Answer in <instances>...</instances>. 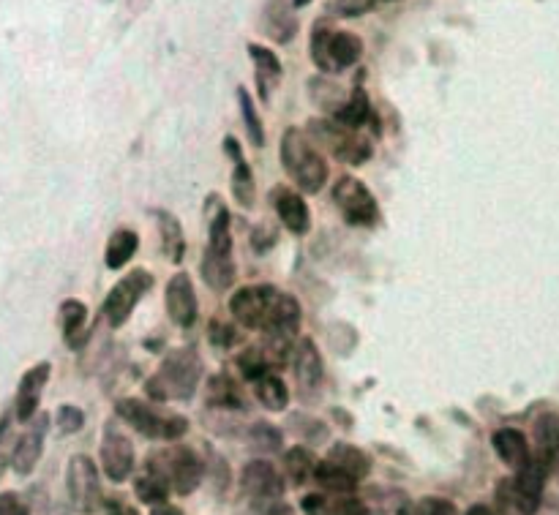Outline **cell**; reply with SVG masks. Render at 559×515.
Here are the masks:
<instances>
[{
    "label": "cell",
    "mask_w": 559,
    "mask_h": 515,
    "mask_svg": "<svg viewBox=\"0 0 559 515\" xmlns=\"http://www.w3.org/2000/svg\"><path fill=\"white\" fill-rule=\"evenodd\" d=\"M205 366L200 352L194 347L170 349V355L161 360L156 374L145 382L148 401H191L202 382Z\"/></svg>",
    "instance_id": "1"
},
{
    "label": "cell",
    "mask_w": 559,
    "mask_h": 515,
    "mask_svg": "<svg viewBox=\"0 0 559 515\" xmlns=\"http://www.w3.org/2000/svg\"><path fill=\"white\" fill-rule=\"evenodd\" d=\"M281 164L306 194H317L328 183V161L322 159L314 139L298 126H290L281 137Z\"/></svg>",
    "instance_id": "2"
},
{
    "label": "cell",
    "mask_w": 559,
    "mask_h": 515,
    "mask_svg": "<svg viewBox=\"0 0 559 515\" xmlns=\"http://www.w3.org/2000/svg\"><path fill=\"white\" fill-rule=\"evenodd\" d=\"M202 278L213 292H227L235 284V257H232L230 210L216 197V213L208 224V246L202 254Z\"/></svg>",
    "instance_id": "3"
},
{
    "label": "cell",
    "mask_w": 559,
    "mask_h": 515,
    "mask_svg": "<svg viewBox=\"0 0 559 515\" xmlns=\"http://www.w3.org/2000/svg\"><path fill=\"white\" fill-rule=\"evenodd\" d=\"M363 55V41L352 30H336L328 20H317L311 28V60L322 74H339L355 66Z\"/></svg>",
    "instance_id": "4"
},
{
    "label": "cell",
    "mask_w": 559,
    "mask_h": 515,
    "mask_svg": "<svg viewBox=\"0 0 559 515\" xmlns=\"http://www.w3.org/2000/svg\"><path fill=\"white\" fill-rule=\"evenodd\" d=\"M145 469L164 477L172 494L178 496L194 494L205 480V461L186 445H172L167 450L150 453Z\"/></svg>",
    "instance_id": "5"
},
{
    "label": "cell",
    "mask_w": 559,
    "mask_h": 515,
    "mask_svg": "<svg viewBox=\"0 0 559 515\" xmlns=\"http://www.w3.org/2000/svg\"><path fill=\"white\" fill-rule=\"evenodd\" d=\"M115 415L134 428L145 439H164V442H178L180 436L189 431V420L183 415H167L159 407L142 398H120L115 404Z\"/></svg>",
    "instance_id": "6"
},
{
    "label": "cell",
    "mask_w": 559,
    "mask_h": 515,
    "mask_svg": "<svg viewBox=\"0 0 559 515\" xmlns=\"http://www.w3.org/2000/svg\"><path fill=\"white\" fill-rule=\"evenodd\" d=\"M287 486L284 477L276 472V466L265 461V458H254L243 466L240 472V494L246 496L251 507L260 515H281L290 513L292 507L281 502Z\"/></svg>",
    "instance_id": "7"
},
{
    "label": "cell",
    "mask_w": 559,
    "mask_h": 515,
    "mask_svg": "<svg viewBox=\"0 0 559 515\" xmlns=\"http://www.w3.org/2000/svg\"><path fill=\"white\" fill-rule=\"evenodd\" d=\"M309 137L317 139L322 148L344 164H350V167H360L374 156L369 139L363 137L358 129H347L336 120H311Z\"/></svg>",
    "instance_id": "8"
},
{
    "label": "cell",
    "mask_w": 559,
    "mask_h": 515,
    "mask_svg": "<svg viewBox=\"0 0 559 515\" xmlns=\"http://www.w3.org/2000/svg\"><path fill=\"white\" fill-rule=\"evenodd\" d=\"M66 488H69L71 510L80 515H96L104 505L99 466L90 456H74L66 469Z\"/></svg>",
    "instance_id": "9"
},
{
    "label": "cell",
    "mask_w": 559,
    "mask_h": 515,
    "mask_svg": "<svg viewBox=\"0 0 559 515\" xmlns=\"http://www.w3.org/2000/svg\"><path fill=\"white\" fill-rule=\"evenodd\" d=\"M150 287H153V276L148 270L134 268L110 289V295L104 298V306H101V317L107 319L110 327H123L134 314L137 303L148 295Z\"/></svg>",
    "instance_id": "10"
},
{
    "label": "cell",
    "mask_w": 559,
    "mask_h": 515,
    "mask_svg": "<svg viewBox=\"0 0 559 515\" xmlns=\"http://www.w3.org/2000/svg\"><path fill=\"white\" fill-rule=\"evenodd\" d=\"M333 202L352 227H374L380 221V205L366 183L352 175H341L333 186Z\"/></svg>",
    "instance_id": "11"
},
{
    "label": "cell",
    "mask_w": 559,
    "mask_h": 515,
    "mask_svg": "<svg viewBox=\"0 0 559 515\" xmlns=\"http://www.w3.org/2000/svg\"><path fill=\"white\" fill-rule=\"evenodd\" d=\"M279 289L270 284H254V287H240L235 289V295L230 298V311L235 322L246 330H265L273 317V308L279 300Z\"/></svg>",
    "instance_id": "12"
},
{
    "label": "cell",
    "mask_w": 559,
    "mask_h": 515,
    "mask_svg": "<svg viewBox=\"0 0 559 515\" xmlns=\"http://www.w3.org/2000/svg\"><path fill=\"white\" fill-rule=\"evenodd\" d=\"M292 368H295V385L303 404H317L320 401L322 385H325V363L317 344L311 338H300L292 349Z\"/></svg>",
    "instance_id": "13"
},
{
    "label": "cell",
    "mask_w": 559,
    "mask_h": 515,
    "mask_svg": "<svg viewBox=\"0 0 559 515\" xmlns=\"http://www.w3.org/2000/svg\"><path fill=\"white\" fill-rule=\"evenodd\" d=\"M99 458H101V469L104 475L112 483H126L134 472V445L126 436V431H120L115 423H107L104 426V434H101V445H99Z\"/></svg>",
    "instance_id": "14"
},
{
    "label": "cell",
    "mask_w": 559,
    "mask_h": 515,
    "mask_svg": "<svg viewBox=\"0 0 559 515\" xmlns=\"http://www.w3.org/2000/svg\"><path fill=\"white\" fill-rule=\"evenodd\" d=\"M546 480H549V469L530 458L521 469H516V477L510 480V507H516L521 515L538 513Z\"/></svg>",
    "instance_id": "15"
},
{
    "label": "cell",
    "mask_w": 559,
    "mask_h": 515,
    "mask_svg": "<svg viewBox=\"0 0 559 515\" xmlns=\"http://www.w3.org/2000/svg\"><path fill=\"white\" fill-rule=\"evenodd\" d=\"M28 423L30 426L25 428V434H20V439H14V447H11V469L17 472V477H30L36 464H39L44 442H47V431H50V415L36 412Z\"/></svg>",
    "instance_id": "16"
},
{
    "label": "cell",
    "mask_w": 559,
    "mask_h": 515,
    "mask_svg": "<svg viewBox=\"0 0 559 515\" xmlns=\"http://www.w3.org/2000/svg\"><path fill=\"white\" fill-rule=\"evenodd\" d=\"M270 205L276 210V216L284 227L290 229L295 238L309 235L311 229V208L306 199L290 186H273L270 189Z\"/></svg>",
    "instance_id": "17"
},
{
    "label": "cell",
    "mask_w": 559,
    "mask_h": 515,
    "mask_svg": "<svg viewBox=\"0 0 559 515\" xmlns=\"http://www.w3.org/2000/svg\"><path fill=\"white\" fill-rule=\"evenodd\" d=\"M164 303H167V314L175 325L183 330L194 327L200 306H197V292H194L189 273H175L170 278V284L164 289Z\"/></svg>",
    "instance_id": "18"
},
{
    "label": "cell",
    "mask_w": 559,
    "mask_h": 515,
    "mask_svg": "<svg viewBox=\"0 0 559 515\" xmlns=\"http://www.w3.org/2000/svg\"><path fill=\"white\" fill-rule=\"evenodd\" d=\"M52 366L47 360H41L36 366H30L25 374H22L20 385H17V396H14V420L20 423H28L30 417L39 412L41 404V393L50 382Z\"/></svg>",
    "instance_id": "19"
},
{
    "label": "cell",
    "mask_w": 559,
    "mask_h": 515,
    "mask_svg": "<svg viewBox=\"0 0 559 515\" xmlns=\"http://www.w3.org/2000/svg\"><path fill=\"white\" fill-rule=\"evenodd\" d=\"M224 153H227V159L232 161V178H230V186H232V197L238 202L243 210H251L254 208V202H257V186H254V172H251L249 161L243 156V148H240V142L235 137H224Z\"/></svg>",
    "instance_id": "20"
},
{
    "label": "cell",
    "mask_w": 559,
    "mask_h": 515,
    "mask_svg": "<svg viewBox=\"0 0 559 515\" xmlns=\"http://www.w3.org/2000/svg\"><path fill=\"white\" fill-rule=\"evenodd\" d=\"M260 25L273 44H290L298 36V17L292 0H265Z\"/></svg>",
    "instance_id": "21"
},
{
    "label": "cell",
    "mask_w": 559,
    "mask_h": 515,
    "mask_svg": "<svg viewBox=\"0 0 559 515\" xmlns=\"http://www.w3.org/2000/svg\"><path fill=\"white\" fill-rule=\"evenodd\" d=\"M333 120L347 126V129H363V126H371L374 131H380V120H377V112L371 109L369 93L360 85V80L352 85V96L344 104H341L336 112H333Z\"/></svg>",
    "instance_id": "22"
},
{
    "label": "cell",
    "mask_w": 559,
    "mask_h": 515,
    "mask_svg": "<svg viewBox=\"0 0 559 515\" xmlns=\"http://www.w3.org/2000/svg\"><path fill=\"white\" fill-rule=\"evenodd\" d=\"M532 436H535V453L532 458L540 461V464L551 472L559 469V415L554 412H546L535 420V428H532Z\"/></svg>",
    "instance_id": "23"
},
{
    "label": "cell",
    "mask_w": 559,
    "mask_h": 515,
    "mask_svg": "<svg viewBox=\"0 0 559 515\" xmlns=\"http://www.w3.org/2000/svg\"><path fill=\"white\" fill-rule=\"evenodd\" d=\"M303 515H369L363 499L358 496H341V494H309L300 499Z\"/></svg>",
    "instance_id": "24"
},
{
    "label": "cell",
    "mask_w": 559,
    "mask_h": 515,
    "mask_svg": "<svg viewBox=\"0 0 559 515\" xmlns=\"http://www.w3.org/2000/svg\"><path fill=\"white\" fill-rule=\"evenodd\" d=\"M249 58L254 63V80H257V90H260V99L270 101V93L279 88L284 69H281L279 55L262 44H249Z\"/></svg>",
    "instance_id": "25"
},
{
    "label": "cell",
    "mask_w": 559,
    "mask_h": 515,
    "mask_svg": "<svg viewBox=\"0 0 559 515\" xmlns=\"http://www.w3.org/2000/svg\"><path fill=\"white\" fill-rule=\"evenodd\" d=\"M491 445H494V453L500 456L502 464L510 466L513 472L521 469L532 458L530 442H527V436L521 434L519 428H500V431H494Z\"/></svg>",
    "instance_id": "26"
},
{
    "label": "cell",
    "mask_w": 559,
    "mask_h": 515,
    "mask_svg": "<svg viewBox=\"0 0 559 515\" xmlns=\"http://www.w3.org/2000/svg\"><path fill=\"white\" fill-rule=\"evenodd\" d=\"M205 404L213 412H246V401L240 396L238 385L232 382L230 374H216L208 379L205 387Z\"/></svg>",
    "instance_id": "27"
},
{
    "label": "cell",
    "mask_w": 559,
    "mask_h": 515,
    "mask_svg": "<svg viewBox=\"0 0 559 515\" xmlns=\"http://www.w3.org/2000/svg\"><path fill=\"white\" fill-rule=\"evenodd\" d=\"M85 322H88V308L77 298H66L60 303V330H63V341L71 349H82L85 341Z\"/></svg>",
    "instance_id": "28"
},
{
    "label": "cell",
    "mask_w": 559,
    "mask_h": 515,
    "mask_svg": "<svg viewBox=\"0 0 559 515\" xmlns=\"http://www.w3.org/2000/svg\"><path fill=\"white\" fill-rule=\"evenodd\" d=\"M328 461L339 466V469H344L350 477H355L358 483L371 475V466H374L371 458L360 447L350 445V442H336V445L330 447Z\"/></svg>",
    "instance_id": "29"
},
{
    "label": "cell",
    "mask_w": 559,
    "mask_h": 515,
    "mask_svg": "<svg viewBox=\"0 0 559 515\" xmlns=\"http://www.w3.org/2000/svg\"><path fill=\"white\" fill-rule=\"evenodd\" d=\"M254 396L270 412H284L290 407V387L276 371H268L260 379H254Z\"/></svg>",
    "instance_id": "30"
},
{
    "label": "cell",
    "mask_w": 559,
    "mask_h": 515,
    "mask_svg": "<svg viewBox=\"0 0 559 515\" xmlns=\"http://www.w3.org/2000/svg\"><path fill=\"white\" fill-rule=\"evenodd\" d=\"M140 248V235L134 229H115L107 240V248H104V262L110 270H120L126 268V262L134 259Z\"/></svg>",
    "instance_id": "31"
},
{
    "label": "cell",
    "mask_w": 559,
    "mask_h": 515,
    "mask_svg": "<svg viewBox=\"0 0 559 515\" xmlns=\"http://www.w3.org/2000/svg\"><path fill=\"white\" fill-rule=\"evenodd\" d=\"M159 216V235L164 254L172 265H180L186 257V238H183V227H180L178 216H172L170 210H156Z\"/></svg>",
    "instance_id": "32"
},
{
    "label": "cell",
    "mask_w": 559,
    "mask_h": 515,
    "mask_svg": "<svg viewBox=\"0 0 559 515\" xmlns=\"http://www.w3.org/2000/svg\"><path fill=\"white\" fill-rule=\"evenodd\" d=\"M311 480H317V486H320L325 494L350 496L355 494V488H358V480L347 475V472L339 469L336 464H330L328 458H325V461H317V466H314V477H311Z\"/></svg>",
    "instance_id": "33"
},
{
    "label": "cell",
    "mask_w": 559,
    "mask_h": 515,
    "mask_svg": "<svg viewBox=\"0 0 559 515\" xmlns=\"http://www.w3.org/2000/svg\"><path fill=\"white\" fill-rule=\"evenodd\" d=\"M281 464H284V475H287V480H292V486L300 488L306 486V483H311V477H314V466H317V456L311 453L309 447L295 445L284 453Z\"/></svg>",
    "instance_id": "34"
},
{
    "label": "cell",
    "mask_w": 559,
    "mask_h": 515,
    "mask_svg": "<svg viewBox=\"0 0 559 515\" xmlns=\"http://www.w3.org/2000/svg\"><path fill=\"white\" fill-rule=\"evenodd\" d=\"M235 96H238L240 115H243V126L249 131L251 145H254V148H265V126H262V118L260 112H257V104L251 99V93L243 88V85H238Z\"/></svg>",
    "instance_id": "35"
},
{
    "label": "cell",
    "mask_w": 559,
    "mask_h": 515,
    "mask_svg": "<svg viewBox=\"0 0 559 515\" xmlns=\"http://www.w3.org/2000/svg\"><path fill=\"white\" fill-rule=\"evenodd\" d=\"M134 494H137V499L145 502V505L156 507V505H164V502L170 499L172 491L164 477H159L156 472L145 469V472L134 480Z\"/></svg>",
    "instance_id": "36"
},
{
    "label": "cell",
    "mask_w": 559,
    "mask_h": 515,
    "mask_svg": "<svg viewBox=\"0 0 559 515\" xmlns=\"http://www.w3.org/2000/svg\"><path fill=\"white\" fill-rule=\"evenodd\" d=\"M235 363H238L240 374L249 379V382H254V379H260L262 374L273 371V363H270L268 352H265L262 347H246L238 357H235Z\"/></svg>",
    "instance_id": "37"
},
{
    "label": "cell",
    "mask_w": 559,
    "mask_h": 515,
    "mask_svg": "<svg viewBox=\"0 0 559 515\" xmlns=\"http://www.w3.org/2000/svg\"><path fill=\"white\" fill-rule=\"evenodd\" d=\"M249 442L257 453L273 456V453H279L281 445H284V436H281L279 428L260 420V423H254V426L249 428Z\"/></svg>",
    "instance_id": "38"
},
{
    "label": "cell",
    "mask_w": 559,
    "mask_h": 515,
    "mask_svg": "<svg viewBox=\"0 0 559 515\" xmlns=\"http://www.w3.org/2000/svg\"><path fill=\"white\" fill-rule=\"evenodd\" d=\"M396 515H459V507L442 496H423L418 502H407Z\"/></svg>",
    "instance_id": "39"
},
{
    "label": "cell",
    "mask_w": 559,
    "mask_h": 515,
    "mask_svg": "<svg viewBox=\"0 0 559 515\" xmlns=\"http://www.w3.org/2000/svg\"><path fill=\"white\" fill-rule=\"evenodd\" d=\"M309 85H311V99H314V104H317V107H325V109H330V112H336V109H339L341 104L347 101L336 82H328V80H322V77H314Z\"/></svg>",
    "instance_id": "40"
},
{
    "label": "cell",
    "mask_w": 559,
    "mask_h": 515,
    "mask_svg": "<svg viewBox=\"0 0 559 515\" xmlns=\"http://www.w3.org/2000/svg\"><path fill=\"white\" fill-rule=\"evenodd\" d=\"M287 428L295 431L300 439H306L311 445H322L328 439V428L322 426L317 417H303V415H290L287 420Z\"/></svg>",
    "instance_id": "41"
},
{
    "label": "cell",
    "mask_w": 559,
    "mask_h": 515,
    "mask_svg": "<svg viewBox=\"0 0 559 515\" xmlns=\"http://www.w3.org/2000/svg\"><path fill=\"white\" fill-rule=\"evenodd\" d=\"M55 426H58V431L63 436L77 434V431H82V426H85V412H82L80 407L63 404V407L55 412Z\"/></svg>",
    "instance_id": "42"
},
{
    "label": "cell",
    "mask_w": 559,
    "mask_h": 515,
    "mask_svg": "<svg viewBox=\"0 0 559 515\" xmlns=\"http://www.w3.org/2000/svg\"><path fill=\"white\" fill-rule=\"evenodd\" d=\"M11 426H14V409L3 412L0 417V480L6 475V469L11 466Z\"/></svg>",
    "instance_id": "43"
},
{
    "label": "cell",
    "mask_w": 559,
    "mask_h": 515,
    "mask_svg": "<svg viewBox=\"0 0 559 515\" xmlns=\"http://www.w3.org/2000/svg\"><path fill=\"white\" fill-rule=\"evenodd\" d=\"M208 338H210V344H213V347L230 349L240 341V333L232 325H224V322H210Z\"/></svg>",
    "instance_id": "44"
},
{
    "label": "cell",
    "mask_w": 559,
    "mask_h": 515,
    "mask_svg": "<svg viewBox=\"0 0 559 515\" xmlns=\"http://www.w3.org/2000/svg\"><path fill=\"white\" fill-rule=\"evenodd\" d=\"M205 472H210V480H216V494H224L227 486H230V466H227V461L219 453H210Z\"/></svg>",
    "instance_id": "45"
},
{
    "label": "cell",
    "mask_w": 559,
    "mask_h": 515,
    "mask_svg": "<svg viewBox=\"0 0 559 515\" xmlns=\"http://www.w3.org/2000/svg\"><path fill=\"white\" fill-rule=\"evenodd\" d=\"M0 515H30V507L17 491H3L0 494Z\"/></svg>",
    "instance_id": "46"
},
{
    "label": "cell",
    "mask_w": 559,
    "mask_h": 515,
    "mask_svg": "<svg viewBox=\"0 0 559 515\" xmlns=\"http://www.w3.org/2000/svg\"><path fill=\"white\" fill-rule=\"evenodd\" d=\"M374 6V0H336V14L339 17H360Z\"/></svg>",
    "instance_id": "47"
},
{
    "label": "cell",
    "mask_w": 559,
    "mask_h": 515,
    "mask_svg": "<svg viewBox=\"0 0 559 515\" xmlns=\"http://www.w3.org/2000/svg\"><path fill=\"white\" fill-rule=\"evenodd\" d=\"M101 510L107 515H140V510L134 505H129L123 496H104V505Z\"/></svg>",
    "instance_id": "48"
},
{
    "label": "cell",
    "mask_w": 559,
    "mask_h": 515,
    "mask_svg": "<svg viewBox=\"0 0 559 515\" xmlns=\"http://www.w3.org/2000/svg\"><path fill=\"white\" fill-rule=\"evenodd\" d=\"M251 238H254V248H257V251H268V248H273V243H276V235H273L265 224L254 229Z\"/></svg>",
    "instance_id": "49"
},
{
    "label": "cell",
    "mask_w": 559,
    "mask_h": 515,
    "mask_svg": "<svg viewBox=\"0 0 559 515\" xmlns=\"http://www.w3.org/2000/svg\"><path fill=\"white\" fill-rule=\"evenodd\" d=\"M150 515H183V510H180V507H172V505H156Z\"/></svg>",
    "instance_id": "50"
},
{
    "label": "cell",
    "mask_w": 559,
    "mask_h": 515,
    "mask_svg": "<svg viewBox=\"0 0 559 515\" xmlns=\"http://www.w3.org/2000/svg\"><path fill=\"white\" fill-rule=\"evenodd\" d=\"M464 515H494V513H491V507H486V505H472Z\"/></svg>",
    "instance_id": "51"
},
{
    "label": "cell",
    "mask_w": 559,
    "mask_h": 515,
    "mask_svg": "<svg viewBox=\"0 0 559 515\" xmlns=\"http://www.w3.org/2000/svg\"><path fill=\"white\" fill-rule=\"evenodd\" d=\"M309 3L311 0H292V6H295V9H306Z\"/></svg>",
    "instance_id": "52"
},
{
    "label": "cell",
    "mask_w": 559,
    "mask_h": 515,
    "mask_svg": "<svg viewBox=\"0 0 559 515\" xmlns=\"http://www.w3.org/2000/svg\"><path fill=\"white\" fill-rule=\"evenodd\" d=\"M281 515H292V510H290V513H281Z\"/></svg>",
    "instance_id": "53"
}]
</instances>
